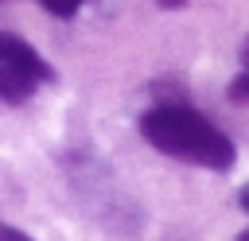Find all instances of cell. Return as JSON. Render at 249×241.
<instances>
[{"instance_id": "obj_1", "label": "cell", "mask_w": 249, "mask_h": 241, "mask_svg": "<svg viewBox=\"0 0 249 241\" xmlns=\"http://www.w3.org/2000/svg\"><path fill=\"white\" fill-rule=\"evenodd\" d=\"M140 136L187 163L210 167V171H226L233 167V144L222 128H214L206 117H198L187 105H156L140 117Z\"/></svg>"}, {"instance_id": "obj_2", "label": "cell", "mask_w": 249, "mask_h": 241, "mask_svg": "<svg viewBox=\"0 0 249 241\" xmlns=\"http://www.w3.org/2000/svg\"><path fill=\"white\" fill-rule=\"evenodd\" d=\"M51 78V66L19 39L0 31V101H27L43 82Z\"/></svg>"}, {"instance_id": "obj_3", "label": "cell", "mask_w": 249, "mask_h": 241, "mask_svg": "<svg viewBox=\"0 0 249 241\" xmlns=\"http://www.w3.org/2000/svg\"><path fill=\"white\" fill-rule=\"evenodd\" d=\"M230 97H233V101H249V43H245V51H241V74L230 82Z\"/></svg>"}, {"instance_id": "obj_4", "label": "cell", "mask_w": 249, "mask_h": 241, "mask_svg": "<svg viewBox=\"0 0 249 241\" xmlns=\"http://www.w3.org/2000/svg\"><path fill=\"white\" fill-rule=\"evenodd\" d=\"M0 241H31V237L19 233V229H12V225H0Z\"/></svg>"}, {"instance_id": "obj_5", "label": "cell", "mask_w": 249, "mask_h": 241, "mask_svg": "<svg viewBox=\"0 0 249 241\" xmlns=\"http://www.w3.org/2000/svg\"><path fill=\"white\" fill-rule=\"evenodd\" d=\"M241 206H245V214H249V187H241Z\"/></svg>"}, {"instance_id": "obj_6", "label": "cell", "mask_w": 249, "mask_h": 241, "mask_svg": "<svg viewBox=\"0 0 249 241\" xmlns=\"http://www.w3.org/2000/svg\"><path fill=\"white\" fill-rule=\"evenodd\" d=\"M160 4H163V8H175V4H183V0H160Z\"/></svg>"}, {"instance_id": "obj_7", "label": "cell", "mask_w": 249, "mask_h": 241, "mask_svg": "<svg viewBox=\"0 0 249 241\" xmlns=\"http://www.w3.org/2000/svg\"><path fill=\"white\" fill-rule=\"evenodd\" d=\"M237 241H249V229H245V233H241V237H237Z\"/></svg>"}]
</instances>
